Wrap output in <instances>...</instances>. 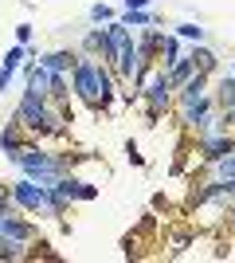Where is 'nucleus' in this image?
Masks as SVG:
<instances>
[{
    "mask_svg": "<svg viewBox=\"0 0 235 263\" xmlns=\"http://www.w3.org/2000/svg\"><path fill=\"white\" fill-rule=\"evenodd\" d=\"M8 193H12V204H20V209L32 212V216H39V212H47V216H63V212H67V200L59 197L55 189H47V185H39V181H32V177L16 181Z\"/></svg>",
    "mask_w": 235,
    "mask_h": 263,
    "instance_id": "obj_3",
    "label": "nucleus"
},
{
    "mask_svg": "<svg viewBox=\"0 0 235 263\" xmlns=\"http://www.w3.org/2000/svg\"><path fill=\"white\" fill-rule=\"evenodd\" d=\"M231 204H235V200H231ZM231 228H235V209H231Z\"/></svg>",
    "mask_w": 235,
    "mask_h": 263,
    "instance_id": "obj_21",
    "label": "nucleus"
},
{
    "mask_svg": "<svg viewBox=\"0 0 235 263\" xmlns=\"http://www.w3.org/2000/svg\"><path fill=\"white\" fill-rule=\"evenodd\" d=\"M134 35H130V28H125L122 20H110V28L102 32V63H118V55L125 51V44H130Z\"/></svg>",
    "mask_w": 235,
    "mask_h": 263,
    "instance_id": "obj_6",
    "label": "nucleus"
},
{
    "mask_svg": "<svg viewBox=\"0 0 235 263\" xmlns=\"http://www.w3.org/2000/svg\"><path fill=\"white\" fill-rule=\"evenodd\" d=\"M20 59H28V44H16L8 55H4V63H0V90H4V95H8V83H12V75H16Z\"/></svg>",
    "mask_w": 235,
    "mask_h": 263,
    "instance_id": "obj_8",
    "label": "nucleus"
},
{
    "mask_svg": "<svg viewBox=\"0 0 235 263\" xmlns=\"http://www.w3.org/2000/svg\"><path fill=\"white\" fill-rule=\"evenodd\" d=\"M90 20H94V24H110L114 8H110V4H94V8H90Z\"/></svg>",
    "mask_w": 235,
    "mask_h": 263,
    "instance_id": "obj_15",
    "label": "nucleus"
},
{
    "mask_svg": "<svg viewBox=\"0 0 235 263\" xmlns=\"http://www.w3.org/2000/svg\"><path fill=\"white\" fill-rule=\"evenodd\" d=\"M75 59H78V55H71V51H51V55H44L39 63H44L47 71H63V75H67L71 67H75Z\"/></svg>",
    "mask_w": 235,
    "mask_h": 263,
    "instance_id": "obj_11",
    "label": "nucleus"
},
{
    "mask_svg": "<svg viewBox=\"0 0 235 263\" xmlns=\"http://www.w3.org/2000/svg\"><path fill=\"white\" fill-rule=\"evenodd\" d=\"M188 59H192V63H196V71H204V75H208V71H212V67H216V55L208 51V47H196V51H192Z\"/></svg>",
    "mask_w": 235,
    "mask_h": 263,
    "instance_id": "obj_14",
    "label": "nucleus"
},
{
    "mask_svg": "<svg viewBox=\"0 0 235 263\" xmlns=\"http://www.w3.org/2000/svg\"><path fill=\"white\" fill-rule=\"evenodd\" d=\"M32 243H35V228L28 220L12 216V212L0 216V248H4V259H20L24 248H32Z\"/></svg>",
    "mask_w": 235,
    "mask_h": 263,
    "instance_id": "obj_4",
    "label": "nucleus"
},
{
    "mask_svg": "<svg viewBox=\"0 0 235 263\" xmlns=\"http://www.w3.org/2000/svg\"><path fill=\"white\" fill-rule=\"evenodd\" d=\"M177 35H184V40H196V44H200V40H204V28H196V24H180Z\"/></svg>",
    "mask_w": 235,
    "mask_h": 263,
    "instance_id": "obj_16",
    "label": "nucleus"
},
{
    "mask_svg": "<svg viewBox=\"0 0 235 263\" xmlns=\"http://www.w3.org/2000/svg\"><path fill=\"white\" fill-rule=\"evenodd\" d=\"M149 0H125V8H145Z\"/></svg>",
    "mask_w": 235,
    "mask_h": 263,
    "instance_id": "obj_20",
    "label": "nucleus"
},
{
    "mask_svg": "<svg viewBox=\"0 0 235 263\" xmlns=\"http://www.w3.org/2000/svg\"><path fill=\"white\" fill-rule=\"evenodd\" d=\"M212 165H216V181H231V177H235V149L224 154L220 161H212Z\"/></svg>",
    "mask_w": 235,
    "mask_h": 263,
    "instance_id": "obj_13",
    "label": "nucleus"
},
{
    "mask_svg": "<svg viewBox=\"0 0 235 263\" xmlns=\"http://www.w3.org/2000/svg\"><path fill=\"white\" fill-rule=\"evenodd\" d=\"M122 24H125V28H149V24H153V16H149L145 8H125Z\"/></svg>",
    "mask_w": 235,
    "mask_h": 263,
    "instance_id": "obj_12",
    "label": "nucleus"
},
{
    "mask_svg": "<svg viewBox=\"0 0 235 263\" xmlns=\"http://www.w3.org/2000/svg\"><path fill=\"white\" fill-rule=\"evenodd\" d=\"M216 106L224 110H235V75H224L220 79V90H216Z\"/></svg>",
    "mask_w": 235,
    "mask_h": 263,
    "instance_id": "obj_10",
    "label": "nucleus"
},
{
    "mask_svg": "<svg viewBox=\"0 0 235 263\" xmlns=\"http://www.w3.org/2000/svg\"><path fill=\"white\" fill-rule=\"evenodd\" d=\"M32 24H20V28H16V40H20V44H32Z\"/></svg>",
    "mask_w": 235,
    "mask_h": 263,
    "instance_id": "obj_18",
    "label": "nucleus"
},
{
    "mask_svg": "<svg viewBox=\"0 0 235 263\" xmlns=\"http://www.w3.org/2000/svg\"><path fill=\"white\" fill-rule=\"evenodd\" d=\"M231 200H235V177H231Z\"/></svg>",
    "mask_w": 235,
    "mask_h": 263,
    "instance_id": "obj_22",
    "label": "nucleus"
},
{
    "mask_svg": "<svg viewBox=\"0 0 235 263\" xmlns=\"http://www.w3.org/2000/svg\"><path fill=\"white\" fill-rule=\"evenodd\" d=\"M16 122H20L24 134H67V114L63 110H51V99L44 95H32L24 90L20 106H16Z\"/></svg>",
    "mask_w": 235,
    "mask_h": 263,
    "instance_id": "obj_2",
    "label": "nucleus"
},
{
    "mask_svg": "<svg viewBox=\"0 0 235 263\" xmlns=\"http://www.w3.org/2000/svg\"><path fill=\"white\" fill-rule=\"evenodd\" d=\"M231 75H235V63H231Z\"/></svg>",
    "mask_w": 235,
    "mask_h": 263,
    "instance_id": "obj_23",
    "label": "nucleus"
},
{
    "mask_svg": "<svg viewBox=\"0 0 235 263\" xmlns=\"http://www.w3.org/2000/svg\"><path fill=\"white\" fill-rule=\"evenodd\" d=\"M208 95V75L204 71H196V75L188 79V83H180V102H196Z\"/></svg>",
    "mask_w": 235,
    "mask_h": 263,
    "instance_id": "obj_9",
    "label": "nucleus"
},
{
    "mask_svg": "<svg viewBox=\"0 0 235 263\" xmlns=\"http://www.w3.org/2000/svg\"><path fill=\"white\" fill-rule=\"evenodd\" d=\"M47 189H55V193L67 200V204H71V200H94V197H98V185H90V181H75L71 173L55 177Z\"/></svg>",
    "mask_w": 235,
    "mask_h": 263,
    "instance_id": "obj_7",
    "label": "nucleus"
},
{
    "mask_svg": "<svg viewBox=\"0 0 235 263\" xmlns=\"http://www.w3.org/2000/svg\"><path fill=\"white\" fill-rule=\"evenodd\" d=\"M82 47H87V51H98V47H102V28H94V32H87V40H82Z\"/></svg>",
    "mask_w": 235,
    "mask_h": 263,
    "instance_id": "obj_17",
    "label": "nucleus"
},
{
    "mask_svg": "<svg viewBox=\"0 0 235 263\" xmlns=\"http://www.w3.org/2000/svg\"><path fill=\"white\" fill-rule=\"evenodd\" d=\"M8 204H12V193H8V185H0V216L8 212Z\"/></svg>",
    "mask_w": 235,
    "mask_h": 263,
    "instance_id": "obj_19",
    "label": "nucleus"
},
{
    "mask_svg": "<svg viewBox=\"0 0 235 263\" xmlns=\"http://www.w3.org/2000/svg\"><path fill=\"white\" fill-rule=\"evenodd\" d=\"M71 87H75V99L90 110H106L114 99V67L98 63L94 55H78L75 67H71Z\"/></svg>",
    "mask_w": 235,
    "mask_h": 263,
    "instance_id": "obj_1",
    "label": "nucleus"
},
{
    "mask_svg": "<svg viewBox=\"0 0 235 263\" xmlns=\"http://www.w3.org/2000/svg\"><path fill=\"white\" fill-rule=\"evenodd\" d=\"M173 79H168V71L165 67H157V75H153V83H145L141 87V95H145V102H149V118H161L168 110V102H173Z\"/></svg>",
    "mask_w": 235,
    "mask_h": 263,
    "instance_id": "obj_5",
    "label": "nucleus"
}]
</instances>
